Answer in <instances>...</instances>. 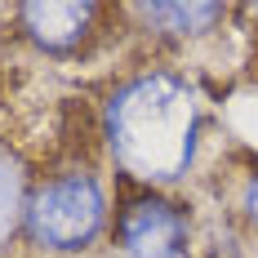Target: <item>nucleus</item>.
Returning <instances> with one entry per match:
<instances>
[{
    "label": "nucleus",
    "instance_id": "nucleus-1",
    "mask_svg": "<svg viewBox=\"0 0 258 258\" xmlns=\"http://www.w3.org/2000/svg\"><path fill=\"white\" fill-rule=\"evenodd\" d=\"M98 143L129 187L169 191L187 182L205 143L201 85L169 62L120 76L98 107Z\"/></svg>",
    "mask_w": 258,
    "mask_h": 258
},
{
    "label": "nucleus",
    "instance_id": "nucleus-2",
    "mask_svg": "<svg viewBox=\"0 0 258 258\" xmlns=\"http://www.w3.org/2000/svg\"><path fill=\"white\" fill-rule=\"evenodd\" d=\"M111 191L94 156H62L31 182L23 209V240L40 258H85L111 232Z\"/></svg>",
    "mask_w": 258,
    "mask_h": 258
},
{
    "label": "nucleus",
    "instance_id": "nucleus-3",
    "mask_svg": "<svg viewBox=\"0 0 258 258\" xmlns=\"http://www.w3.org/2000/svg\"><path fill=\"white\" fill-rule=\"evenodd\" d=\"M191 232L196 218L191 205L174 191H152V187H129L111 209V245L120 258H178L191 254Z\"/></svg>",
    "mask_w": 258,
    "mask_h": 258
},
{
    "label": "nucleus",
    "instance_id": "nucleus-4",
    "mask_svg": "<svg viewBox=\"0 0 258 258\" xmlns=\"http://www.w3.org/2000/svg\"><path fill=\"white\" fill-rule=\"evenodd\" d=\"M107 9L94 0H27L9 9L14 36L49 62H72L103 36Z\"/></svg>",
    "mask_w": 258,
    "mask_h": 258
},
{
    "label": "nucleus",
    "instance_id": "nucleus-5",
    "mask_svg": "<svg viewBox=\"0 0 258 258\" xmlns=\"http://www.w3.org/2000/svg\"><path fill=\"white\" fill-rule=\"evenodd\" d=\"M125 18H134V31L152 36L160 45H201V40H214L223 23L232 18L227 5L218 0H152V5H129L120 9Z\"/></svg>",
    "mask_w": 258,
    "mask_h": 258
},
{
    "label": "nucleus",
    "instance_id": "nucleus-6",
    "mask_svg": "<svg viewBox=\"0 0 258 258\" xmlns=\"http://www.w3.org/2000/svg\"><path fill=\"white\" fill-rule=\"evenodd\" d=\"M31 182H36V174L23 160V152L0 138V245L18 240V232H23V209L31 196Z\"/></svg>",
    "mask_w": 258,
    "mask_h": 258
},
{
    "label": "nucleus",
    "instance_id": "nucleus-7",
    "mask_svg": "<svg viewBox=\"0 0 258 258\" xmlns=\"http://www.w3.org/2000/svg\"><path fill=\"white\" fill-rule=\"evenodd\" d=\"M236 214H240V223L258 236V165H249L240 182H236Z\"/></svg>",
    "mask_w": 258,
    "mask_h": 258
},
{
    "label": "nucleus",
    "instance_id": "nucleus-8",
    "mask_svg": "<svg viewBox=\"0 0 258 258\" xmlns=\"http://www.w3.org/2000/svg\"><path fill=\"white\" fill-rule=\"evenodd\" d=\"M0 62H5V40H0Z\"/></svg>",
    "mask_w": 258,
    "mask_h": 258
},
{
    "label": "nucleus",
    "instance_id": "nucleus-9",
    "mask_svg": "<svg viewBox=\"0 0 258 258\" xmlns=\"http://www.w3.org/2000/svg\"><path fill=\"white\" fill-rule=\"evenodd\" d=\"M178 258H196V254H178Z\"/></svg>",
    "mask_w": 258,
    "mask_h": 258
}]
</instances>
